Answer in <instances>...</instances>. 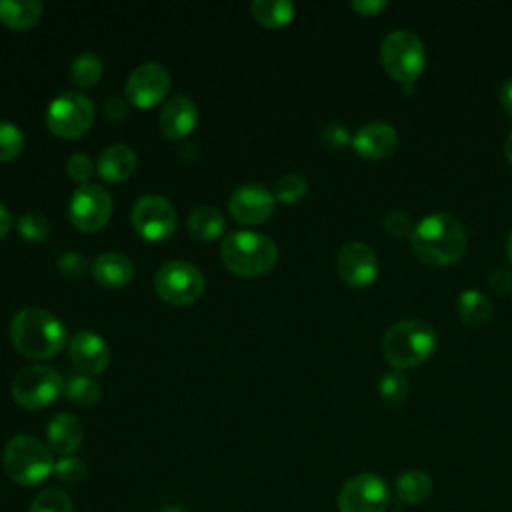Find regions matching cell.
I'll list each match as a JSON object with an SVG mask.
<instances>
[{
    "label": "cell",
    "mask_w": 512,
    "mask_h": 512,
    "mask_svg": "<svg viewBox=\"0 0 512 512\" xmlns=\"http://www.w3.org/2000/svg\"><path fill=\"white\" fill-rule=\"evenodd\" d=\"M28 512H74V504L66 490L46 488L34 496Z\"/></svg>",
    "instance_id": "obj_30"
},
{
    "label": "cell",
    "mask_w": 512,
    "mask_h": 512,
    "mask_svg": "<svg viewBox=\"0 0 512 512\" xmlns=\"http://www.w3.org/2000/svg\"><path fill=\"white\" fill-rule=\"evenodd\" d=\"M394 490H396V496L400 502L420 504L432 494V478L424 470L410 468V470H404L396 478Z\"/></svg>",
    "instance_id": "obj_24"
},
{
    "label": "cell",
    "mask_w": 512,
    "mask_h": 512,
    "mask_svg": "<svg viewBox=\"0 0 512 512\" xmlns=\"http://www.w3.org/2000/svg\"><path fill=\"white\" fill-rule=\"evenodd\" d=\"M94 102L80 92H62L46 110V126L60 138H78L92 128Z\"/></svg>",
    "instance_id": "obj_9"
},
{
    "label": "cell",
    "mask_w": 512,
    "mask_h": 512,
    "mask_svg": "<svg viewBox=\"0 0 512 512\" xmlns=\"http://www.w3.org/2000/svg\"><path fill=\"white\" fill-rule=\"evenodd\" d=\"M16 230L18 234L26 240V242H32V244H40L48 238L50 234V222L44 214L40 212H28V214H22L18 220H16Z\"/></svg>",
    "instance_id": "obj_31"
},
{
    "label": "cell",
    "mask_w": 512,
    "mask_h": 512,
    "mask_svg": "<svg viewBox=\"0 0 512 512\" xmlns=\"http://www.w3.org/2000/svg\"><path fill=\"white\" fill-rule=\"evenodd\" d=\"M382 226L396 238H402V236H410L412 230H414V220L410 218L408 212L404 210H398V208H392L384 214L382 218Z\"/></svg>",
    "instance_id": "obj_36"
},
{
    "label": "cell",
    "mask_w": 512,
    "mask_h": 512,
    "mask_svg": "<svg viewBox=\"0 0 512 512\" xmlns=\"http://www.w3.org/2000/svg\"><path fill=\"white\" fill-rule=\"evenodd\" d=\"M10 228H12V214H10V210L0 202V238H4Z\"/></svg>",
    "instance_id": "obj_43"
},
{
    "label": "cell",
    "mask_w": 512,
    "mask_h": 512,
    "mask_svg": "<svg viewBox=\"0 0 512 512\" xmlns=\"http://www.w3.org/2000/svg\"><path fill=\"white\" fill-rule=\"evenodd\" d=\"M46 440L52 454H58L60 458L72 456L84 440V426L76 416L68 412H60L48 422Z\"/></svg>",
    "instance_id": "obj_19"
},
{
    "label": "cell",
    "mask_w": 512,
    "mask_h": 512,
    "mask_svg": "<svg viewBox=\"0 0 512 512\" xmlns=\"http://www.w3.org/2000/svg\"><path fill=\"white\" fill-rule=\"evenodd\" d=\"M204 274L186 260L162 264L154 276L158 296L172 306H190L204 292Z\"/></svg>",
    "instance_id": "obj_8"
},
{
    "label": "cell",
    "mask_w": 512,
    "mask_h": 512,
    "mask_svg": "<svg viewBox=\"0 0 512 512\" xmlns=\"http://www.w3.org/2000/svg\"><path fill=\"white\" fill-rule=\"evenodd\" d=\"M220 258L222 264L236 276L254 278L274 268L278 260V246L266 234L236 230L222 240Z\"/></svg>",
    "instance_id": "obj_3"
},
{
    "label": "cell",
    "mask_w": 512,
    "mask_h": 512,
    "mask_svg": "<svg viewBox=\"0 0 512 512\" xmlns=\"http://www.w3.org/2000/svg\"><path fill=\"white\" fill-rule=\"evenodd\" d=\"M500 104L512 116V78H508L500 88Z\"/></svg>",
    "instance_id": "obj_42"
},
{
    "label": "cell",
    "mask_w": 512,
    "mask_h": 512,
    "mask_svg": "<svg viewBox=\"0 0 512 512\" xmlns=\"http://www.w3.org/2000/svg\"><path fill=\"white\" fill-rule=\"evenodd\" d=\"M10 340L14 348L32 360L56 356L68 340L64 324L42 308H22L10 322Z\"/></svg>",
    "instance_id": "obj_2"
},
{
    "label": "cell",
    "mask_w": 512,
    "mask_h": 512,
    "mask_svg": "<svg viewBox=\"0 0 512 512\" xmlns=\"http://www.w3.org/2000/svg\"><path fill=\"white\" fill-rule=\"evenodd\" d=\"M24 150L22 130L6 120H0V162H10L18 158Z\"/></svg>",
    "instance_id": "obj_32"
},
{
    "label": "cell",
    "mask_w": 512,
    "mask_h": 512,
    "mask_svg": "<svg viewBox=\"0 0 512 512\" xmlns=\"http://www.w3.org/2000/svg\"><path fill=\"white\" fill-rule=\"evenodd\" d=\"M12 398L26 410H40L50 406L64 392V376L42 364L24 366L12 380Z\"/></svg>",
    "instance_id": "obj_7"
},
{
    "label": "cell",
    "mask_w": 512,
    "mask_h": 512,
    "mask_svg": "<svg viewBox=\"0 0 512 512\" xmlns=\"http://www.w3.org/2000/svg\"><path fill=\"white\" fill-rule=\"evenodd\" d=\"M468 244L464 224L448 212H432L414 224L410 234L412 252L426 264L448 266L458 262Z\"/></svg>",
    "instance_id": "obj_1"
},
{
    "label": "cell",
    "mask_w": 512,
    "mask_h": 512,
    "mask_svg": "<svg viewBox=\"0 0 512 512\" xmlns=\"http://www.w3.org/2000/svg\"><path fill=\"white\" fill-rule=\"evenodd\" d=\"M336 268L348 286L366 288L378 274V258L368 244L348 242L338 252Z\"/></svg>",
    "instance_id": "obj_15"
},
{
    "label": "cell",
    "mask_w": 512,
    "mask_h": 512,
    "mask_svg": "<svg viewBox=\"0 0 512 512\" xmlns=\"http://www.w3.org/2000/svg\"><path fill=\"white\" fill-rule=\"evenodd\" d=\"M172 76L160 62L136 66L126 80V100L136 108H152L168 96Z\"/></svg>",
    "instance_id": "obj_13"
},
{
    "label": "cell",
    "mask_w": 512,
    "mask_h": 512,
    "mask_svg": "<svg viewBox=\"0 0 512 512\" xmlns=\"http://www.w3.org/2000/svg\"><path fill=\"white\" fill-rule=\"evenodd\" d=\"M102 388L88 374H70L64 380V396L76 406H94L100 400Z\"/></svg>",
    "instance_id": "obj_27"
},
{
    "label": "cell",
    "mask_w": 512,
    "mask_h": 512,
    "mask_svg": "<svg viewBox=\"0 0 512 512\" xmlns=\"http://www.w3.org/2000/svg\"><path fill=\"white\" fill-rule=\"evenodd\" d=\"M488 282H490V288H492L496 294H506V292L512 288V268H508V266L496 268V270L490 274Z\"/></svg>",
    "instance_id": "obj_39"
},
{
    "label": "cell",
    "mask_w": 512,
    "mask_h": 512,
    "mask_svg": "<svg viewBox=\"0 0 512 512\" xmlns=\"http://www.w3.org/2000/svg\"><path fill=\"white\" fill-rule=\"evenodd\" d=\"M162 512H186V510H182V508H178V506H168V508H164Z\"/></svg>",
    "instance_id": "obj_46"
},
{
    "label": "cell",
    "mask_w": 512,
    "mask_h": 512,
    "mask_svg": "<svg viewBox=\"0 0 512 512\" xmlns=\"http://www.w3.org/2000/svg\"><path fill=\"white\" fill-rule=\"evenodd\" d=\"M66 172H68V176H70L74 182H78L80 186H82V184H88V180H90V176H92V172H94L92 158H90L88 154H84V152L72 154V156L68 158V162H66Z\"/></svg>",
    "instance_id": "obj_37"
},
{
    "label": "cell",
    "mask_w": 512,
    "mask_h": 512,
    "mask_svg": "<svg viewBox=\"0 0 512 512\" xmlns=\"http://www.w3.org/2000/svg\"><path fill=\"white\" fill-rule=\"evenodd\" d=\"M102 72H104V64L100 56H96L94 52H82L72 60L68 76L74 86L92 88L102 78Z\"/></svg>",
    "instance_id": "obj_28"
},
{
    "label": "cell",
    "mask_w": 512,
    "mask_h": 512,
    "mask_svg": "<svg viewBox=\"0 0 512 512\" xmlns=\"http://www.w3.org/2000/svg\"><path fill=\"white\" fill-rule=\"evenodd\" d=\"M92 276L100 286L108 290H120L134 278V266L120 252H104L94 258Z\"/></svg>",
    "instance_id": "obj_21"
},
{
    "label": "cell",
    "mask_w": 512,
    "mask_h": 512,
    "mask_svg": "<svg viewBox=\"0 0 512 512\" xmlns=\"http://www.w3.org/2000/svg\"><path fill=\"white\" fill-rule=\"evenodd\" d=\"M274 208V192L256 182L238 186L228 198V212L238 224L244 226H256L266 222L274 214Z\"/></svg>",
    "instance_id": "obj_14"
},
{
    "label": "cell",
    "mask_w": 512,
    "mask_h": 512,
    "mask_svg": "<svg viewBox=\"0 0 512 512\" xmlns=\"http://www.w3.org/2000/svg\"><path fill=\"white\" fill-rule=\"evenodd\" d=\"M506 252H508V258H510V262H512V228H510V232H508V240H506Z\"/></svg>",
    "instance_id": "obj_45"
},
{
    "label": "cell",
    "mask_w": 512,
    "mask_h": 512,
    "mask_svg": "<svg viewBox=\"0 0 512 512\" xmlns=\"http://www.w3.org/2000/svg\"><path fill=\"white\" fill-rule=\"evenodd\" d=\"M322 142L328 146V148H334V150H340V148H346L348 144H352V136L348 132V128L340 122H330L322 128Z\"/></svg>",
    "instance_id": "obj_38"
},
{
    "label": "cell",
    "mask_w": 512,
    "mask_h": 512,
    "mask_svg": "<svg viewBox=\"0 0 512 512\" xmlns=\"http://www.w3.org/2000/svg\"><path fill=\"white\" fill-rule=\"evenodd\" d=\"M396 144H398V132L390 122H384V120L366 122L352 136L354 150L366 160L386 158L388 154L394 152Z\"/></svg>",
    "instance_id": "obj_17"
},
{
    "label": "cell",
    "mask_w": 512,
    "mask_h": 512,
    "mask_svg": "<svg viewBox=\"0 0 512 512\" xmlns=\"http://www.w3.org/2000/svg\"><path fill=\"white\" fill-rule=\"evenodd\" d=\"M54 474L58 476V480H62L64 484H78L80 480L86 478L88 468L84 464V460H80L78 456H62L56 460L54 466Z\"/></svg>",
    "instance_id": "obj_34"
},
{
    "label": "cell",
    "mask_w": 512,
    "mask_h": 512,
    "mask_svg": "<svg viewBox=\"0 0 512 512\" xmlns=\"http://www.w3.org/2000/svg\"><path fill=\"white\" fill-rule=\"evenodd\" d=\"M408 378L402 370L392 368L386 374H382L380 382H378V392L382 396V400L390 406H400L406 396H408Z\"/></svg>",
    "instance_id": "obj_29"
},
{
    "label": "cell",
    "mask_w": 512,
    "mask_h": 512,
    "mask_svg": "<svg viewBox=\"0 0 512 512\" xmlns=\"http://www.w3.org/2000/svg\"><path fill=\"white\" fill-rule=\"evenodd\" d=\"M2 464L10 480L20 486H38L56 466L52 450L36 436L18 434L8 440L2 454Z\"/></svg>",
    "instance_id": "obj_5"
},
{
    "label": "cell",
    "mask_w": 512,
    "mask_h": 512,
    "mask_svg": "<svg viewBox=\"0 0 512 512\" xmlns=\"http://www.w3.org/2000/svg\"><path fill=\"white\" fill-rule=\"evenodd\" d=\"M56 268L66 278H80L88 270V260L84 254H80L76 250H66L58 256Z\"/></svg>",
    "instance_id": "obj_35"
},
{
    "label": "cell",
    "mask_w": 512,
    "mask_h": 512,
    "mask_svg": "<svg viewBox=\"0 0 512 512\" xmlns=\"http://www.w3.org/2000/svg\"><path fill=\"white\" fill-rule=\"evenodd\" d=\"M226 220L214 206H196L188 214V232L200 242H214L222 236Z\"/></svg>",
    "instance_id": "obj_23"
},
{
    "label": "cell",
    "mask_w": 512,
    "mask_h": 512,
    "mask_svg": "<svg viewBox=\"0 0 512 512\" xmlns=\"http://www.w3.org/2000/svg\"><path fill=\"white\" fill-rule=\"evenodd\" d=\"M68 352H70L72 364L82 374H88V376L104 372L110 362L108 344L104 342L102 336H98L92 330L76 332L68 344Z\"/></svg>",
    "instance_id": "obj_16"
},
{
    "label": "cell",
    "mask_w": 512,
    "mask_h": 512,
    "mask_svg": "<svg viewBox=\"0 0 512 512\" xmlns=\"http://www.w3.org/2000/svg\"><path fill=\"white\" fill-rule=\"evenodd\" d=\"M456 308H458V316L462 318V322H466L470 326H484L492 316L490 298L476 288H468V290L460 292Z\"/></svg>",
    "instance_id": "obj_25"
},
{
    "label": "cell",
    "mask_w": 512,
    "mask_h": 512,
    "mask_svg": "<svg viewBox=\"0 0 512 512\" xmlns=\"http://www.w3.org/2000/svg\"><path fill=\"white\" fill-rule=\"evenodd\" d=\"M380 62L384 70L400 84H412L426 64L422 40L406 28L388 32L380 44Z\"/></svg>",
    "instance_id": "obj_6"
},
{
    "label": "cell",
    "mask_w": 512,
    "mask_h": 512,
    "mask_svg": "<svg viewBox=\"0 0 512 512\" xmlns=\"http://www.w3.org/2000/svg\"><path fill=\"white\" fill-rule=\"evenodd\" d=\"M176 210L174 206L158 194L140 196L130 212V224L134 232L148 242H162L170 238L176 230Z\"/></svg>",
    "instance_id": "obj_10"
},
{
    "label": "cell",
    "mask_w": 512,
    "mask_h": 512,
    "mask_svg": "<svg viewBox=\"0 0 512 512\" xmlns=\"http://www.w3.org/2000/svg\"><path fill=\"white\" fill-rule=\"evenodd\" d=\"M138 166L136 152L126 144H110L104 148L96 162V172L104 182L118 184L128 180Z\"/></svg>",
    "instance_id": "obj_20"
},
{
    "label": "cell",
    "mask_w": 512,
    "mask_h": 512,
    "mask_svg": "<svg viewBox=\"0 0 512 512\" xmlns=\"http://www.w3.org/2000/svg\"><path fill=\"white\" fill-rule=\"evenodd\" d=\"M42 12L38 0H0V20L12 30H30L40 22Z\"/></svg>",
    "instance_id": "obj_22"
},
{
    "label": "cell",
    "mask_w": 512,
    "mask_h": 512,
    "mask_svg": "<svg viewBox=\"0 0 512 512\" xmlns=\"http://www.w3.org/2000/svg\"><path fill=\"white\" fill-rule=\"evenodd\" d=\"M390 504L386 480L374 472H360L348 478L338 492L340 512H384Z\"/></svg>",
    "instance_id": "obj_11"
},
{
    "label": "cell",
    "mask_w": 512,
    "mask_h": 512,
    "mask_svg": "<svg viewBox=\"0 0 512 512\" xmlns=\"http://www.w3.org/2000/svg\"><path fill=\"white\" fill-rule=\"evenodd\" d=\"M308 192V182L304 176L300 174H284L276 186H274V198L284 202V204H292L298 202L300 198H304Z\"/></svg>",
    "instance_id": "obj_33"
},
{
    "label": "cell",
    "mask_w": 512,
    "mask_h": 512,
    "mask_svg": "<svg viewBox=\"0 0 512 512\" xmlns=\"http://www.w3.org/2000/svg\"><path fill=\"white\" fill-rule=\"evenodd\" d=\"M68 216L74 228L82 232H96L110 222L112 198L100 184H82L70 198Z\"/></svg>",
    "instance_id": "obj_12"
},
{
    "label": "cell",
    "mask_w": 512,
    "mask_h": 512,
    "mask_svg": "<svg viewBox=\"0 0 512 512\" xmlns=\"http://www.w3.org/2000/svg\"><path fill=\"white\" fill-rule=\"evenodd\" d=\"M350 6H352L358 14H362V16H374V14H378L380 10H384L388 4H386V0H352Z\"/></svg>",
    "instance_id": "obj_41"
},
{
    "label": "cell",
    "mask_w": 512,
    "mask_h": 512,
    "mask_svg": "<svg viewBox=\"0 0 512 512\" xmlns=\"http://www.w3.org/2000/svg\"><path fill=\"white\" fill-rule=\"evenodd\" d=\"M436 348V330L418 318H404L386 328L382 354L398 370L422 364Z\"/></svg>",
    "instance_id": "obj_4"
},
{
    "label": "cell",
    "mask_w": 512,
    "mask_h": 512,
    "mask_svg": "<svg viewBox=\"0 0 512 512\" xmlns=\"http://www.w3.org/2000/svg\"><path fill=\"white\" fill-rule=\"evenodd\" d=\"M198 116L200 112L196 102L184 94H178L164 102L158 116V126L166 138L180 140V138H186L196 128Z\"/></svg>",
    "instance_id": "obj_18"
},
{
    "label": "cell",
    "mask_w": 512,
    "mask_h": 512,
    "mask_svg": "<svg viewBox=\"0 0 512 512\" xmlns=\"http://www.w3.org/2000/svg\"><path fill=\"white\" fill-rule=\"evenodd\" d=\"M104 114L108 120H122L128 114V100L122 96H108L104 100Z\"/></svg>",
    "instance_id": "obj_40"
},
{
    "label": "cell",
    "mask_w": 512,
    "mask_h": 512,
    "mask_svg": "<svg viewBox=\"0 0 512 512\" xmlns=\"http://www.w3.org/2000/svg\"><path fill=\"white\" fill-rule=\"evenodd\" d=\"M504 154H506L508 162L512 164V130H510V132H508V136H506V142H504Z\"/></svg>",
    "instance_id": "obj_44"
},
{
    "label": "cell",
    "mask_w": 512,
    "mask_h": 512,
    "mask_svg": "<svg viewBox=\"0 0 512 512\" xmlns=\"http://www.w3.org/2000/svg\"><path fill=\"white\" fill-rule=\"evenodd\" d=\"M252 16L266 28H282L294 18V4L288 0H254Z\"/></svg>",
    "instance_id": "obj_26"
}]
</instances>
